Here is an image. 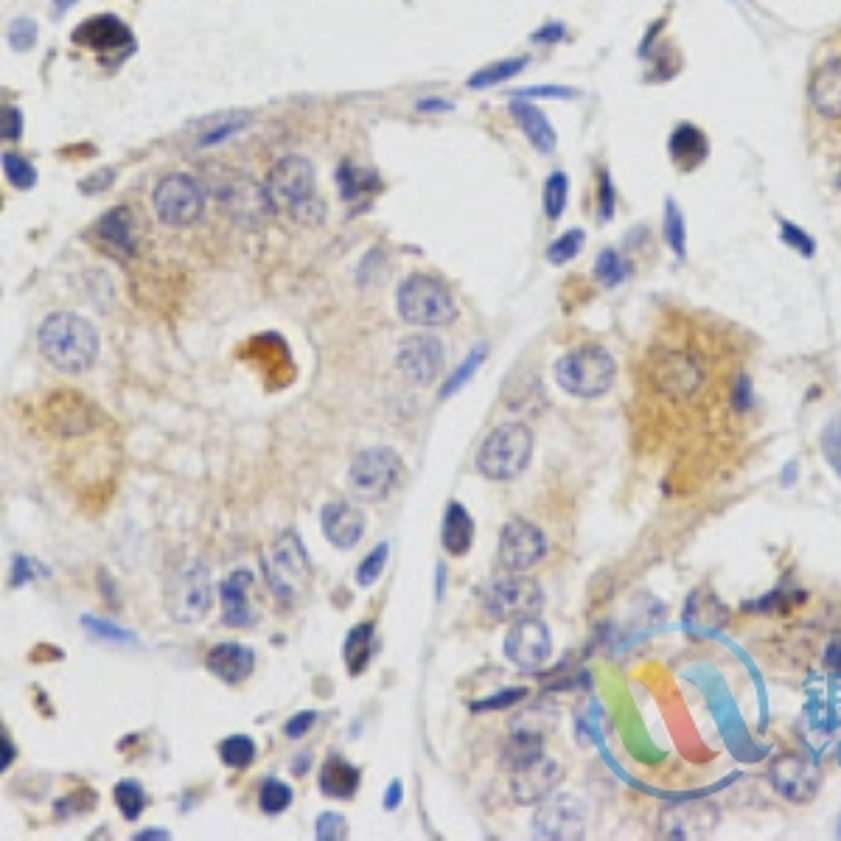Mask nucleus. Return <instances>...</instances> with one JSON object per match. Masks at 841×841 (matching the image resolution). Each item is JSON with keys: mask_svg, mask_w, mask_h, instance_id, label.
<instances>
[{"mask_svg": "<svg viewBox=\"0 0 841 841\" xmlns=\"http://www.w3.org/2000/svg\"><path fill=\"white\" fill-rule=\"evenodd\" d=\"M256 584V575L250 570L230 572L219 584L222 598V623L230 628H247L256 623V614L250 609V589Z\"/></svg>", "mask_w": 841, "mask_h": 841, "instance_id": "b1692460", "label": "nucleus"}, {"mask_svg": "<svg viewBox=\"0 0 841 841\" xmlns=\"http://www.w3.org/2000/svg\"><path fill=\"white\" fill-rule=\"evenodd\" d=\"M443 359H446L443 343L435 334H429V331L404 337L399 343V351H396V365H399V371L404 373L413 385L421 387L432 385V382L441 376Z\"/></svg>", "mask_w": 841, "mask_h": 841, "instance_id": "dca6fc26", "label": "nucleus"}, {"mask_svg": "<svg viewBox=\"0 0 841 841\" xmlns=\"http://www.w3.org/2000/svg\"><path fill=\"white\" fill-rule=\"evenodd\" d=\"M474 519H471L469 508L463 502H449L446 511H443V522H441V544L443 550L449 556H466L474 544Z\"/></svg>", "mask_w": 841, "mask_h": 841, "instance_id": "bb28decb", "label": "nucleus"}, {"mask_svg": "<svg viewBox=\"0 0 841 841\" xmlns=\"http://www.w3.org/2000/svg\"><path fill=\"white\" fill-rule=\"evenodd\" d=\"M37 575H48V570H40V567H37V561H31V558L15 556V561H12V578H9V586H12V589H20V586H26L29 581H34Z\"/></svg>", "mask_w": 841, "mask_h": 841, "instance_id": "de8ad7c7", "label": "nucleus"}, {"mask_svg": "<svg viewBox=\"0 0 841 841\" xmlns=\"http://www.w3.org/2000/svg\"><path fill=\"white\" fill-rule=\"evenodd\" d=\"M23 132V118L17 113L15 107H3V115H0V138L3 141H17Z\"/></svg>", "mask_w": 841, "mask_h": 841, "instance_id": "6e6d98bb", "label": "nucleus"}, {"mask_svg": "<svg viewBox=\"0 0 841 841\" xmlns=\"http://www.w3.org/2000/svg\"><path fill=\"white\" fill-rule=\"evenodd\" d=\"M387 558H390V544L382 542L373 547L368 556L362 558V564H359L357 570V584L359 586H373L376 581H379V575L385 572L387 567Z\"/></svg>", "mask_w": 841, "mask_h": 841, "instance_id": "a19ab883", "label": "nucleus"}, {"mask_svg": "<svg viewBox=\"0 0 841 841\" xmlns=\"http://www.w3.org/2000/svg\"><path fill=\"white\" fill-rule=\"evenodd\" d=\"M258 749L250 735H228L219 743V757L228 769H250L256 760Z\"/></svg>", "mask_w": 841, "mask_h": 841, "instance_id": "2f4dec72", "label": "nucleus"}, {"mask_svg": "<svg viewBox=\"0 0 841 841\" xmlns=\"http://www.w3.org/2000/svg\"><path fill=\"white\" fill-rule=\"evenodd\" d=\"M547 556V536L528 519H511L499 530L497 558L508 572H528Z\"/></svg>", "mask_w": 841, "mask_h": 841, "instance_id": "f8f14e48", "label": "nucleus"}, {"mask_svg": "<svg viewBox=\"0 0 841 841\" xmlns=\"http://www.w3.org/2000/svg\"><path fill=\"white\" fill-rule=\"evenodd\" d=\"M163 603H166V614L180 626H194L205 620L214 606V581L205 561L194 558L174 567L172 575L166 578Z\"/></svg>", "mask_w": 841, "mask_h": 841, "instance_id": "0eeeda50", "label": "nucleus"}, {"mask_svg": "<svg viewBox=\"0 0 841 841\" xmlns=\"http://www.w3.org/2000/svg\"><path fill=\"white\" fill-rule=\"evenodd\" d=\"M533 836L550 841H572L586 836V811L581 799L550 794L533 813Z\"/></svg>", "mask_w": 841, "mask_h": 841, "instance_id": "ddd939ff", "label": "nucleus"}, {"mask_svg": "<svg viewBox=\"0 0 841 841\" xmlns=\"http://www.w3.org/2000/svg\"><path fill=\"white\" fill-rule=\"evenodd\" d=\"M729 399H732V407H735L738 413L752 407V382H749V376H738V379L732 382V387H729Z\"/></svg>", "mask_w": 841, "mask_h": 841, "instance_id": "5fc2aeb1", "label": "nucleus"}, {"mask_svg": "<svg viewBox=\"0 0 841 841\" xmlns=\"http://www.w3.org/2000/svg\"><path fill=\"white\" fill-rule=\"evenodd\" d=\"M152 205L166 228H191L205 214V191L191 174H169L157 183Z\"/></svg>", "mask_w": 841, "mask_h": 841, "instance_id": "9b49d317", "label": "nucleus"}, {"mask_svg": "<svg viewBox=\"0 0 841 841\" xmlns=\"http://www.w3.org/2000/svg\"><path fill=\"white\" fill-rule=\"evenodd\" d=\"M668 152L682 172H696L710 155V141L696 124H679L670 135Z\"/></svg>", "mask_w": 841, "mask_h": 841, "instance_id": "a878e982", "label": "nucleus"}, {"mask_svg": "<svg viewBox=\"0 0 841 841\" xmlns=\"http://www.w3.org/2000/svg\"><path fill=\"white\" fill-rule=\"evenodd\" d=\"M819 446H822V455L830 463V469L836 471V477L841 480V415L827 421V427L819 435Z\"/></svg>", "mask_w": 841, "mask_h": 841, "instance_id": "79ce46f5", "label": "nucleus"}, {"mask_svg": "<svg viewBox=\"0 0 841 841\" xmlns=\"http://www.w3.org/2000/svg\"><path fill=\"white\" fill-rule=\"evenodd\" d=\"M348 833H351V827H348V819H345L343 813L328 811L317 816L314 836L320 841H343L348 839Z\"/></svg>", "mask_w": 841, "mask_h": 841, "instance_id": "c03bdc74", "label": "nucleus"}, {"mask_svg": "<svg viewBox=\"0 0 841 841\" xmlns=\"http://www.w3.org/2000/svg\"><path fill=\"white\" fill-rule=\"evenodd\" d=\"M525 65H528V59H525V57L502 59V62H494V65H488V68H480L477 73H471L469 87L480 90V87L502 85L505 79H511V76H516V73L522 71Z\"/></svg>", "mask_w": 841, "mask_h": 841, "instance_id": "473e14b6", "label": "nucleus"}, {"mask_svg": "<svg viewBox=\"0 0 841 841\" xmlns=\"http://www.w3.org/2000/svg\"><path fill=\"white\" fill-rule=\"evenodd\" d=\"M396 306H399L404 323L421 328L449 326L457 317L455 298H452L449 286L427 272H413L401 281Z\"/></svg>", "mask_w": 841, "mask_h": 841, "instance_id": "423d86ee", "label": "nucleus"}, {"mask_svg": "<svg viewBox=\"0 0 841 841\" xmlns=\"http://www.w3.org/2000/svg\"><path fill=\"white\" fill-rule=\"evenodd\" d=\"M783 242L808 258L813 256V247H816L811 236H808L805 230H799L797 225H791V222H783Z\"/></svg>", "mask_w": 841, "mask_h": 841, "instance_id": "603ef678", "label": "nucleus"}, {"mask_svg": "<svg viewBox=\"0 0 841 841\" xmlns=\"http://www.w3.org/2000/svg\"><path fill=\"white\" fill-rule=\"evenodd\" d=\"M808 104L819 124L841 138V31H836L813 59Z\"/></svg>", "mask_w": 841, "mask_h": 841, "instance_id": "6e6552de", "label": "nucleus"}, {"mask_svg": "<svg viewBox=\"0 0 841 841\" xmlns=\"http://www.w3.org/2000/svg\"><path fill=\"white\" fill-rule=\"evenodd\" d=\"M96 236H99V242L118 258L135 256V247H138L135 222H132L129 208H124V205H118V208H113V211H107V214L101 216L99 225H96Z\"/></svg>", "mask_w": 841, "mask_h": 841, "instance_id": "393cba45", "label": "nucleus"}, {"mask_svg": "<svg viewBox=\"0 0 841 841\" xmlns=\"http://www.w3.org/2000/svg\"><path fill=\"white\" fill-rule=\"evenodd\" d=\"M292 788L284 783V780H275V777H267L261 788H258V808L267 813V816H278L284 813L289 805H292Z\"/></svg>", "mask_w": 841, "mask_h": 841, "instance_id": "f704fd0d", "label": "nucleus"}, {"mask_svg": "<svg viewBox=\"0 0 841 841\" xmlns=\"http://www.w3.org/2000/svg\"><path fill=\"white\" fill-rule=\"evenodd\" d=\"M533 460V432L522 421L499 424L477 449L474 466L485 480L508 483L528 469Z\"/></svg>", "mask_w": 841, "mask_h": 841, "instance_id": "7ed1b4c3", "label": "nucleus"}, {"mask_svg": "<svg viewBox=\"0 0 841 841\" xmlns=\"http://www.w3.org/2000/svg\"><path fill=\"white\" fill-rule=\"evenodd\" d=\"M314 724H317V713H314V710L292 715V718L284 724V735L286 738H292V741H300V738H303V735H306Z\"/></svg>", "mask_w": 841, "mask_h": 841, "instance_id": "864d4df0", "label": "nucleus"}, {"mask_svg": "<svg viewBox=\"0 0 841 841\" xmlns=\"http://www.w3.org/2000/svg\"><path fill=\"white\" fill-rule=\"evenodd\" d=\"M264 191L270 208L284 211V214L295 216L309 222L312 216L309 211H323L317 205V183H314V166L303 155H286L281 157L267 174L264 180Z\"/></svg>", "mask_w": 841, "mask_h": 841, "instance_id": "20e7f679", "label": "nucleus"}, {"mask_svg": "<svg viewBox=\"0 0 841 841\" xmlns=\"http://www.w3.org/2000/svg\"><path fill=\"white\" fill-rule=\"evenodd\" d=\"M250 124V118L247 115H242V118H228L225 124H219V127L208 129L205 135L200 138V146H214V143L225 141V138H230V135H236L239 129H244Z\"/></svg>", "mask_w": 841, "mask_h": 841, "instance_id": "8fccbe9b", "label": "nucleus"}, {"mask_svg": "<svg viewBox=\"0 0 841 841\" xmlns=\"http://www.w3.org/2000/svg\"><path fill=\"white\" fill-rule=\"evenodd\" d=\"M320 794L328 799H351L359 791L362 783V771L345 760L343 755L326 757V763L320 766Z\"/></svg>", "mask_w": 841, "mask_h": 841, "instance_id": "cd10ccee", "label": "nucleus"}, {"mask_svg": "<svg viewBox=\"0 0 841 841\" xmlns=\"http://www.w3.org/2000/svg\"><path fill=\"white\" fill-rule=\"evenodd\" d=\"M564 37V26L561 23H553V26H544V29L533 31V43H558Z\"/></svg>", "mask_w": 841, "mask_h": 841, "instance_id": "680f3d73", "label": "nucleus"}, {"mask_svg": "<svg viewBox=\"0 0 841 841\" xmlns=\"http://www.w3.org/2000/svg\"><path fill=\"white\" fill-rule=\"evenodd\" d=\"M586 244V233L581 228L575 230H567V233H561L556 242L547 247V261L550 264H570L572 258L578 256L581 250H584Z\"/></svg>", "mask_w": 841, "mask_h": 841, "instance_id": "4c0bfd02", "label": "nucleus"}, {"mask_svg": "<svg viewBox=\"0 0 841 841\" xmlns=\"http://www.w3.org/2000/svg\"><path fill=\"white\" fill-rule=\"evenodd\" d=\"M525 696H530L528 687H508V690H499V693H494L491 699L471 704V710H474V713H494V710H508V707L519 704V701L525 699Z\"/></svg>", "mask_w": 841, "mask_h": 841, "instance_id": "a18cd8bd", "label": "nucleus"}, {"mask_svg": "<svg viewBox=\"0 0 841 841\" xmlns=\"http://www.w3.org/2000/svg\"><path fill=\"white\" fill-rule=\"evenodd\" d=\"M654 373L656 387L670 399H687L704 382V371L699 368V362L690 354H682V351H665L662 357L656 359Z\"/></svg>", "mask_w": 841, "mask_h": 841, "instance_id": "aec40b11", "label": "nucleus"}, {"mask_svg": "<svg viewBox=\"0 0 841 841\" xmlns=\"http://www.w3.org/2000/svg\"><path fill=\"white\" fill-rule=\"evenodd\" d=\"M617 362L598 343L578 345L556 362V382L575 399H600L612 390Z\"/></svg>", "mask_w": 841, "mask_h": 841, "instance_id": "f03ea898", "label": "nucleus"}, {"mask_svg": "<svg viewBox=\"0 0 841 841\" xmlns=\"http://www.w3.org/2000/svg\"><path fill=\"white\" fill-rule=\"evenodd\" d=\"M401 480H404V463L387 446H373V449L359 452L351 460L348 477H345L348 494L357 502H368V505L385 502L399 488Z\"/></svg>", "mask_w": 841, "mask_h": 841, "instance_id": "1a4fd4ad", "label": "nucleus"}, {"mask_svg": "<svg viewBox=\"0 0 841 841\" xmlns=\"http://www.w3.org/2000/svg\"><path fill=\"white\" fill-rule=\"evenodd\" d=\"M516 96H522V99H536V96H542V99H570L575 93H572L570 87H525Z\"/></svg>", "mask_w": 841, "mask_h": 841, "instance_id": "4d7b16f0", "label": "nucleus"}, {"mask_svg": "<svg viewBox=\"0 0 841 841\" xmlns=\"http://www.w3.org/2000/svg\"><path fill=\"white\" fill-rule=\"evenodd\" d=\"M839 839H841V819H839Z\"/></svg>", "mask_w": 841, "mask_h": 841, "instance_id": "774afa93", "label": "nucleus"}, {"mask_svg": "<svg viewBox=\"0 0 841 841\" xmlns=\"http://www.w3.org/2000/svg\"><path fill=\"white\" fill-rule=\"evenodd\" d=\"M373 656V623H359L348 631L343 645L345 668L351 676H362L365 668L371 665Z\"/></svg>", "mask_w": 841, "mask_h": 841, "instance_id": "c756f323", "label": "nucleus"}, {"mask_svg": "<svg viewBox=\"0 0 841 841\" xmlns=\"http://www.w3.org/2000/svg\"><path fill=\"white\" fill-rule=\"evenodd\" d=\"M261 570H264V578L275 592V598L286 606L298 603L300 595L312 584V561L295 530H284L270 544V550L264 553V561H261Z\"/></svg>", "mask_w": 841, "mask_h": 841, "instance_id": "39448f33", "label": "nucleus"}, {"mask_svg": "<svg viewBox=\"0 0 841 841\" xmlns=\"http://www.w3.org/2000/svg\"><path fill=\"white\" fill-rule=\"evenodd\" d=\"M73 45L96 51V54H124L135 48V34L115 15H93L79 23L71 34Z\"/></svg>", "mask_w": 841, "mask_h": 841, "instance_id": "a211bd4d", "label": "nucleus"}, {"mask_svg": "<svg viewBox=\"0 0 841 841\" xmlns=\"http://www.w3.org/2000/svg\"><path fill=\"white\" fill-rule=\"evenodd\" d=\"M113 177H115V172L113 169H104V172H96L93 174V180H96V183H82V191H85V194H99V191H104V188H110L113 186Z\"/></svg>", "mask_w": 841, "mask_h": 841, "instance_id": "052dcab7", "label": "nucleus"}, {"mask_svg": "<svg viewBox=\"0 0 841 841\" xmlns=\"http://www.w3.org/2000/svg\"><path fill=\"white\" fill-rule=\"evenodd\" d=\"M73 6V0H57V3H54V15H65V12H68V9H71Z\"/></svg>", "mask_w": 841, "mask_h": 841, "instance_id": "338daca9", "label": "nucleus"}, {"mask_svg": "<svg viewBox=\"0 0 841 841\" xmlns=\"http://www.w3.org/2000/svg\"><path fill=\"white\" fill-rule=\"evenodd\" d=\"M511 774V794L519 805H539L550 797L561 785L564 769L558 766V760L547 755L525 760L514 769H508Z\"/></svg>", "mask_w": 841, "mask_h": 841, "instance_id": "f3484780", "label": "nucleus"}, {"mask_svg": "<svg viewBox=\"0 0 841 841\" xmlns=\"http://www.w3.org/2000/svg\"><path fill=\"white\" fill-rule=\"evenodd\" d=\"M614 205H617V194H614L612 180H609V172L600 169V180H598V208H600V219L609 222L614 216Z\"/></svg>", "mask_w": 841, "mask_h": 841, "instance_id": "3c124183", "label": "nucleus"}, {"mask_svg": "<svg viewBox=\"0 0 841 841\" xmlns=\"http://www.w3.org/2000/svg\"><path fill=\"white\" fill-rule=\"evenodd\" d=\"M3 172L9 177V183L20 191H29V188L37 186V172L31 166L26 157L15 155V152H6L3 155Z\"/></svg>", "mask_w": 841, "mask_h": 841, "instance_id": "ea45409f", "label": "nucleus"}, {"mask_svg": "<svg viewBox=\"0 0 841 841\" xmlns=\"http://www.w3.org/2000/svg\"><path fill=\"white\" fill-rule=\"evenodd\" d=\"M628 275V264L626 258L620 256L617 250H603L598 256V261H595V278H598L600 284L606 286V289H614V286H620L623 281H626Z\"/></svg>", "mask_w": 841, "mask_h": 841, "instance_id": "e433bc0d", "label": "nucleus"}, {"mask_svg": "<svg viewBox=\"0 0 841 841\" xmlns=\"http://www.w3.org/2000/svg\"><path fill=\"white\" fill-rule=\"evenodd\" d=\"M567 194H570V183H567V174L564 172H553L547 177L544 183V214L550 222H556L564 214L567 208Z\"/></svg>", "mask_w": 841, "mask_h": 841, "instance_id": "c9c22d12", "label": "nucleus"}, {"mask_svg": "<svg viewBox=\"0 0 841 841\" xmlns=\"http://www.w3.org/2000/svg\"><path fill=\"white\" fill-rule=\"evenodd\" d=\"M483 609L497 623H516L522 617H539L544 609V589L525 572H502L483 589Z\"/></svg>", "mask_w": 841, "mask_h": 841, "instance_id": "9d476101", "label": "nucleus"}, {"mask_svg": "<svg viewBox=\"0 0 841 841\" xmlns=\"http://www.w3.org/2000/svg\"><path fill=\"white\" fill-rule=\"evenodd\" d=\"M205 668L225 685H242L256 670V651L239 642H216L205 654Z\"/></svg>", "mask_w": 841, "mask_h": 841, "instance_id": "5701e85b", "label": "nucleus"}, {"mask_svg": "<svg viewBox=\"0 0 841 841\" xmlns=\"http://www.w3.org/2000/svg\"><path fill=\"white\" fill-rule=\"evenodd\" d=\"M511 115L519 124V129L528 135V141L542 152V155H553L556 152V129L544 118L539 107H533L528 99H514L511 101Z\"/></svg>", "mask_w": 841, "mask_h": 841, "instance_id": "c85d7f7f", "label": "nucleus"}, {"mask_svg": "<svg viewBox=\"0 0 841 841\" xmlns=\"http://www.w3.org/2000/svg\"><path fill=\"white\" fill-rule=\"evenodd\" d=\"M769 780L780 797L794 802V805H805L819 794L822 771L805 755L785 752V755L774 757V763L769 766Z\"/></svg>", "mask_w": 841, "mask_h": 841, "instance_id": "2eb2a0df", "label": "nucleus"}, {"mask_svg": "<svg viewBox=\"0 0 841 841\" xmlns=\"http://www.w3.org/2000/svg\"><path fill=\"white\" fill-rule=\"evenodd\" d=\"M34 43H37V26L31 20H26V17L15 20L12 29H9V45L15 51H29Z\"/></svg>", "mask_w": 841, "mask_h": 841, "instance_id": "09e8293b", "label": "nucleus"}, {"mask_svg": "<svg viewBox=\"0 0 841 841\" xmlns=\"http://www.w3.org/2000/svg\"><path fill=\"white\" fill-rule=\"evenodd\" d=\"M82 623H85L87 631H90L93 637H101V640L135 642V637H132L129 631L113 626V623H107V620H99V617H82Z\"/></svg>", "mask_w": 841, "mask_h": 841, "instance_id": "49530a36", "label": "nucleus"}, {"mask_svg": "<svg viewBox=\"0 0 841 841\" xmlns=\"http://www.w3.org/2000/svg\"><path fill=\"white\" fill-rule=\"evenodd\" d=\"M665 242L670 244V250L676 253V258H685L687 253V233H685V214L679 211V205L668 200L665 205Z\"/></svg>", "mask_w": 841, "mask_h": 841, "instance_id": "58836bf2", "label": "nucleus"}, {"mask_svg": "<svg viewBox=\"0 0 841 841\" xmlns=\"http://www.w3.org/2000/svg\"><path fill=\"white\" fill-rule=\"evenodd\" d=\"M15 757H17L15 743H12V738H9V732L3 729V735H0V771H9V766L15 763Z\"/></svg>", "mask_w": 841, "mask_h": 841, "instance_id": "bf43d9fd", "label": "nucleus"}, {"mask_svg": "<svg viewBox=\"0 0 841 841\" xmlns=\"http://www.w3.org/2000/svg\"><path fill=\"white\" fill-rule=\"evenodd\" d=\"M483 359H485V348H483V345H477V348L471 351L469 357L460 362V368L452 373V379H449V382L441 387L443 399H449V396H452V393H457L460 387L469 385V379L474 376V373H477V368L483 365Z\"/></svg>", "mask_w": 841, "mask_h": 841, "instance_id": "37998d69", "label": "nucleus"}, {"mask_svg": "<svg viewBox=\"0 0 841 841\" xmlns=\"http://www.w3.org/2000/svg\"><path fill=\"white\" fill-rule=\"evenodd\" d=\"M718 825L713 802H679L659 816V836L665 839H704Z\"/></svg>", "mask_w": 841, "mask_h": 841, "instance_id": "6ab92c4d", "label": "nucleus"}, {"mask_svg": "<svg viewBox=\"0 0 841 841\" xmlns=\"http://www.w3.org/2000/svg\"><path fill=\"white\" fill-rule=\"evenodd\" d=\"M37 348L54 371L82 376L99 359V331L79 314H48L37 331Z\"/></svg>", "mask_w": 841, "mask_h": 841, "instance_id": "f257e3e1", "label": "nucleus"}, {"mask_svg": "<svg viewBox=\"0 0 841 841\" xmlns=\"http://www.w3.org/2000/svg\"><path fill=\"white\" fill-rule=\"evenodd\" d=\"M113 797L118 811H121V816H124L127 822H135L143 813V808H146V802H149V797H146V791H143V785L138 783V780H121V783L115 785Z\"/></svg>", "mask_w": 841, "mask_h": 841, "instance_id": "72a5a7b5", "label": "nucleus"}, {"mask_svg": "<svg viewBox=\"0 0 841 841\" xmlns=\"http://www.w3.org/2000/svg\"><path fill=\"white\" fill-rule=\"evenodd\" d=\"M320 530L337 550H354L365 533V514L345 499L328 502L320 511Z\"/></svg>", "mask_w": 841, "mask_h": 841, "instance_id": "412c9836", "label": "nucleus"}, {"mask_svg": "<svg viewBox=\"0 0 841 841\" xmlns=\"http://www.w3.org/2000/svg\"><path fill=\"white\" fill-rule=\"evenodd\" d=\"M337 186H340V197L345 202H359L379 188V180L368 169H359L357 163L343 160L340 169H337Z\"/></svg>", "mask_w": 841, "mask_h": 841, "instance_id": "7c9ffc66", "label": "nucleus"}, {"mask_svg": "<svg viewBox=\"0 0 841 841\" xmlns=\"http://www.w3.org/2000/svg\"><path fill=\"white\" fill-rule=\"evenodd\" d=\"M505 659L519 670H539L553 654V634L539 617H522L508 628L502 642Z\"/></svg>", "mask_w": 841, "mask_h": 841, "instance_id": "4468645a", "label": "nucleus"}, {"mask_svg": "<svg viewBox=\"0 0 841 841\" xmlns=\"http://www.w3.org/2000/svg\"><path fill=\"white\" fill-rule=\"evenodd\" d=\"M219 205L230 211L236 219L242 222H256L264 216V211L270 208V200H267V191L264 186H256L250 180H242V177H228V180H219Z\"/></svg>", "mask_w": 841, "mask_h": 841, "instance_id": "4be33fe9", "label": "nucleus"}, {"mask_svg": "<svg viewBox=\"0 0 841 841\" xmlns=\"http://www.w3.org/2000/svg\"><path fill=\"white\" fill-rule=\"evenodd\" d=\"M399 805H401V783L399 780H393V783L387 785V791H385V808L387 811H396Z\"/></svg>", "mask_w": 841, "mask_h": 841, "instance_id": "e2e57ef3", "label": "nucleus"}, {"mask_svg": "<svg viewBox=\"0 0 841 841\" xmlns=\"http://www.w3.org/2000/svg\"><path fill=\"white\" fill-rule=\"evenodd\" d=\"M825 668L830 670V676L841 679V634H836L833 640L827 642L825 648Z\"/></svg>", "mask_w": 841, "mask_h": 841, "instance_id": "13d9d810", "label": "nucleus"}, {"mask_svg": "<svg viewBox=\"0 0 841 841\" xmlns=\"http://www.w3.org/2000/svg\"><path fill=\"white\" fill-rule=\"evenodd\" d=\"M418 110H421V113H441V110H452V101L421 99L418 101Z\"/></svg>", "mask_w": 841, "mask_h": 841, "instance_id": "0e129e2a", "label": "nucleus"}, {"mask_svg": "<svg viewBox=\"0 0 841 841\" xmlns=\"http://www.w3.org/2000/svg\"><path fill=\"white\" fill-rule=\"evenodd\" d=\"M135 839L138 841H146V839H172V833H169V830H160V827H149V830H143V833H138V836H135Z\"/></svg>", "mask_w": 841, "mask_h": 841, "instance_id": "69168bd1", "label": "nucleus"}]
</instances>
